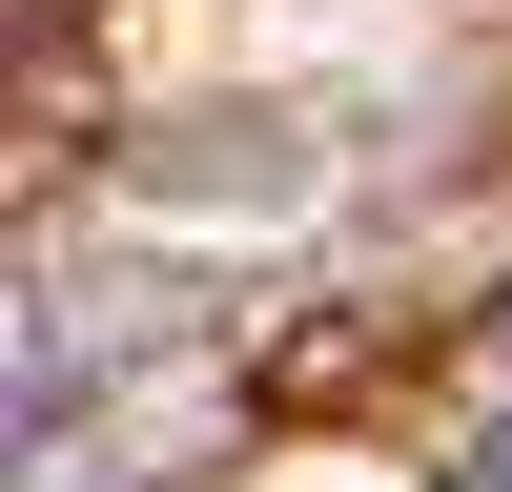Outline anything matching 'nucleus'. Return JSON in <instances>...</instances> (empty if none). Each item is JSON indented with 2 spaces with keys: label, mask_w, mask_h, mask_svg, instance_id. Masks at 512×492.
Returning <instances> with one entry per match:
<instances>
[{
  "label": "nucleus",
  "mask_w": 512,
  "mask_h": 492,
  "mask_svg": "<svg viewBox=\"0 0 512 492\" xmlns=\"http://www.w3.org/2000/svg\"><path fill=\"white\" fill-rule=\"evenodd\" d=\"M472 492H512V369H492V431H472Z\"/></svg>",
  "instance_id": "nucleus-1"
}]
</instances>
